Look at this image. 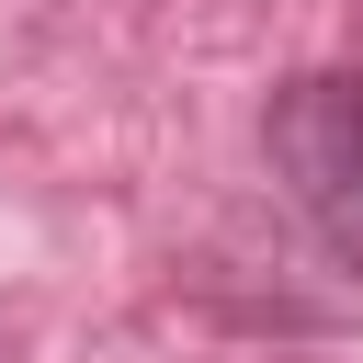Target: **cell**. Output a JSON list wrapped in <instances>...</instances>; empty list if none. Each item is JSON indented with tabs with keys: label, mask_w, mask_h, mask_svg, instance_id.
<instances>
[{
	"label": "cell",
	"mask_w": 363,
	"mask_h": 363,
	"mask_svg": "<svg viewBox=\"0 0 363 363\" xmlns=\"http://www.w3.org/2000/svg\"><path fill=\"white\" fill-rule=\"evenodd\" d=\"M261 159L284 182V204L363 261V68H306L272 91L261 113Z\"/></svg>",
	"instance_id": "obj_1"
}]
</instances>
